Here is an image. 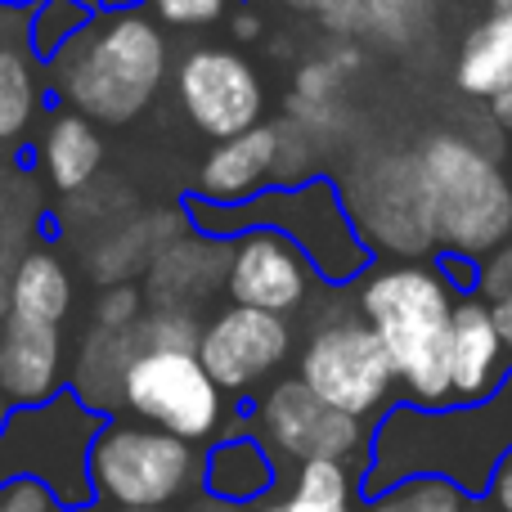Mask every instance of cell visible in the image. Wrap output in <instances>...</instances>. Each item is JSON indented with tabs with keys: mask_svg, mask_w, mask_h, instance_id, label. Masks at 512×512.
Here are the masks:
<instances>
[{
	"mask_svg": "<svg viewBox=\"0 0 512 512\" xmlns=\"http://www.w3.org/2000/svg\"><path fill=\"white\" fill-rule=\"evenodd\" d=\"M248 512H283V499H270V495H265L261 504H252Z\"/></svg>",
	"mask_w": 512,
	"mask_h": 512,
	"instance_id": "40",
	"label": "cell"
},
{
	"mask_svg": "<svg viewBox=\"0 0 512 512\" xmlns=\"http://www.w3.org/2000/svg\"><path fill=\"white\" fill-rule=\"evenodd\" d=\"M283 512H355L351 463H337V459L297 463L292 486L283 495Z\"/></svg>",
	"mask_w": 512,
	"mask_h": 512,
	"instance_id": "25",
	"label": "cell"
},
{
	"mask_svg": "<svg viewBox=\"0 0 512 512\" xmlns=\"http://www.w3.org/2000/svg\"><path fill=\"white\" fill-rule=\"evenodd\" d=\"M189 221L212 239L225 234H243V230H279L283 239H292L306 261L315 265V274L324 283H351L369 270V248L360 243L351 216H346L342 189L333 180H301V185H270L256 198L239 207H216L203 198H189Z\"/></svg>",
	"mask_w": 512,
	"mask_h": 512,
	"instance_id": "4",
	"label": "cell"
},
{
	"mask_svg": "<svg viewBox=\"0 0 512 512\" xmlns=\"http://www.w3.org/2000/svg\"><path fill=\"white\" fill-rule=\"evenodd\" d=\"M486 104H490V108H486L490 122H495L504 135H512V81H508L504 90H495V95H490Z\"/></svg>",
	"mask_w": 512,
	"mask_h": 512,
	"instance_id": "36",
	"label": "cell"
},
{
	"mask_svg": "<svg viewBox=\"0 0 512 512\" xmlns=\"http://www.w3.org/2000/svg\"><path fill=\"white\" fill-rule=\"evenodd\" d=\"M342 203H346L355 234H360V243L369 248V256L387 252L396 261H414V256H427L436 248L432 198H427L418 153L373 158L342 189Z\"/></svg>",
	"mask_w": 512,
	"mask_h": 512,
	"instance_id": "9",
	"label": "cell"
},
{
	"mask_svg": "<svg viewBox=\"0 0 512 512\" xmlns=\"http://www.w3.org/2000/svg\"><path fill=\"white\" fill-rule=\"evenodd\" d=\"M54 495L32 477H18L0 486V512H54Z\"/></svg>",
	"mask_w": 512,
	"mask_h": 512,
	"instance_id": "33",
	"label": "cell"
},
{
	"mask_svg": "<svg viewBox=\"0 0 512 512\" xmlns=\"http://www.w3.org/2000/svg\"><path fill=\"white\" fill-rule=\"evenodd\" d=\"M423 18H427V0H364L355 32L387 45H405L409 36H418Z\"/></svg>",
	"mask_w": 512,
	"mask_h": 512,
	"instance_id": "27",
	"label": "cell"
},
{
	"mask_svg": "<svg viewBox=\"0 0 512 512\" xmlns=\"http://www.w3.org/2000/svg\"><path fill=\"white\" fill-rule=\"evenodd\" d=\"M468 495L445 477H405L387 490H373L364 512H463Z\"/></svg>",
	"mask_w": 512,
	"mask_h": 512,
	"instance_id": "26",
	"label": "cell"
},
{
	"mask_svg": "<svg viewBox=\"0 0 512 512\" xmlns=\"http://www.w3.org/2000/svg\"><path fill=\"white\" fill-rule=\"evenodd\" d=\"M63 391V337L54 324H27L9 315L0 324V400L36 409Z\"/></svg>",
	"mask_w": 512,
	"mask_h": 512,
	"instance_id": "16",
	"label": "cell"
},
{
	"mask_svg": "<svg viewBox=\"0 0 512 512\" xmlns=\"http://www.w3.org/2000/svg\"><path fill=\"white\" fill-rule=\"evenodd\" d=\"M68 5L86 9V14H99V9H104V5H108V0H68Z\"/></svg>",
	"mask_w": 512,
	"mask_h": 512,
	"instance_id": "41",
	"label": "cell"
},
{
	"mask_svg": "<svg viewBox=\"0 0 512 512\" xmlns=\"http://www.w3.org/2000/svg\"><path fill=\"white\" fill-rule=\"evenodd\" d=\"M72 512H104V508H95V504H86V508H72Z\"/></svg>",
	"mask_w": 512,
	"mask_h": 512,
	"instance_id": "43",
	"label": "cell"
},
{
	"mask_svg": "<svg viewBox=\"0 0 512 512\" xmlns=\"http://www.w3.org/2000/svg\"><path fill=\"white\" fill-rule=\"evenodd\" d=\"M176 95L185 117L212 140L252 131L265 113V86L256 68L239 50H221V45H203L180 59Z\"/></svg>",
	"mask_w": 512,
	"mask_h": 512,
	"instance_id": "12",
	"label": "cell"
},
{
	"mask_svg": "<svg viewBox=\"0 0 512 512\" xmlns=\"http://www.w3.org/2000/svg\"><path fill=\"white\" fill-rule=\"evenodd\" d=\"M194 512H239V508H234V504H221V499H212V495H207V499H203V504H198Z\"/></svg>",
	"mask_w": 512,
	"mask_h": 512,
	"instance_id": "39",
	"label": "cell"
},
{
	"mask_svg": "<svg viewBox=\"0 0 512 512\" xmlns=\"http://www.w3.org/2000/svg\"><path fill=\"white\" fill-rule=\"evenodd\" d=\"M297 378L324 405L342 409L360 423L382 414L391 387H396V369H391L378 333L360 319V310H328L310 324L297 360Z\"/></svg>",
	"mask_w": 512,
	"mask_h": 512,
	"instance_id": "8",
	"label": "cell"
},
{
	"mask_svg": "<svg viewBox=\"0 0 512 512\" xmlns=\"http://www.w3.org/2000/svg\"><path fill=\"white\" fill-rule=\"evenodd\" d=\"M508 373L512 360L499 342L495 319H490V301L477 292L459 297L450 319V405L490 400L504 387Z\"/></svg>",
	"mask_w": 512,
	"mask_h": 512,
	"instance_id": "15",
	"label": "cell"
},
{
	"mask_svg": "<svg viewBox=\"0 0 512 512\" xmlns=\"http://www.w3.org/2000/svg\"><path fill=\"white\" fill-rule=\"evenodd\" d=\"M472 292L486 301H499L512 292V234L477 261V283H472Z\"/></svg>",
	"mask_w": 512,
	"mask_h": 512,
	"instance_id": "31",
	"label": "cell"
},
{
	"mask_svg": "<svg viewBox=\"0 0 512 512\" xmlns=\"http://www.w3.org/2000/svg\"><path fill=\"white\" fill-rule=\"evenodd\" d=\"M41 167L59 194H81L104 167V140L81 113H59L41 140Z\"/></svg>",
	"mask_w": 512,
	"mask_h": 512,
	"instance_id": "22",
	"label": "cell"
},
{
	"mask_svg": "<svg viewBox=\"0 0 512 512\" xmlns=\"http://www.w3.org/2000/svg\"><path fill=\"white\" fill-rule=\"evenodd\" d=\"M292 355V324L270 310L230 306L203 324L198 333V360L212 373L221 391H252L283 369Z\"/></svg>",
	"mask_w": 512,
	"mask_h": 512,
	"instance_id": "13",
	"label": "cell"
},
{
	"mask_svg": "<svg viewBox=\"0 0 512 512\" xmlns=\"http://www.w3.org/2000/svg\"><path fill=\"white\" fill-rule=\"evenodd\" d=\"M432 198L436 248L481 261L512 234V176L499 153L481 149L463 131H436L418 149Z\"/></svg>",
	"mask_w": 512,
	"mask_h": 512,
	"instance_id": "5",
	"label": "cell"
},
{
	"mask_svg": "<svg viewBox=\"0 0 512 512\" xmlns=\"http://www.w3.org/2000/svg\"><path fill=\"white\" fill-rule=\"evenodd\" d=\"M153 14L171 27H207L225 14L230 0H149Z\"/></svg>",
	"mask_w": 512,
	"mask_h": 512,
	"instance_id": "32",
	"label": "cell"
},
{
	"mask_svg": "<svg viewBox=\"0 0 512 512\" xmlns=\"http://www.w3.org/2000/svg\"><path fill=\"white\" fill-rule=\"evenodd\" d=\"M459 288L436 261H382L355 279V310L378 333L409 405H450V319Z\"/></svg>",
	"mask_w": 512,
	"mask_h": 512,
	"instance_id": "2",
	"label": "cell"
},
{
	"mask_svg": "<svg viewBox=\"0 0 512 512\" xmlns=\"http://www.w3.org/2000/svg\"><path fill=\"white\" fill-rule=\"evenodd\" d=\"M454 81L472 99H490L512 81V5L495 9L468 32L459 63H454Z\"/></svg>",
	"mask_w": 512,
	"mask_h": 512,
	"instance_id": "24",
	"label": "cell"
},
{
	"mask_svg": "<svg viewBox=\"0 0 512 512\" xmlns=\"http://www.w3.org/2000/svg\"><path fill=\"white\" fill-rule=\"evenodd\" d=\"M274 481H279V463H274V454L256 441V432L252 436H225V441H216L212 454L203 459V486H207V495L221 499V504L252 508L270 495Z\"/></svg>",
	"mask_w": 512,
	"mask_h": 512,
	"instance_id": "19",
	"label": "cell"
},
{
	"mask_svg": "<svg viewBox=\"0 0 512 512\" xmlns=\"http://www.w3.org/2000/svg\"><path fill=\"white\" fill-rule=\"evenodd\" d=\"M490 319H495L499 342H504V351L512 360V292H508V297H499V301H490Z\"/></svg>",
	"mask_w": 512,
	"mask_h": 512,
	"instance_id": "37",
	"label": "cell"
},
{
	"mask_svg": "<svg viewBox=\"0 0 512 512\" xmlns=\"http://www.w3.org/2000/svg\"><path fill=\"white\" fill-rule=\"evenodd\" d=\"M279 162V126H252L243 135L216 140V149L207 153L203 171H198V198L216 207H239L256 198L261 189H270L265 180L274 176Z\"/></svg>",
	"mask_w": 512,
	"mask_h": 512,
	"instance_id": "17",
	"label": "cell"
},
{
	"mask_svg": "<svg viewBox=\"0 0 512 512\" xmlns=\"http://www.w3.org/2000/svg\"><path fill=\"white\" fill-rule=\"evenodd\" d=\"M234 36H239V41H252V36H261V18H256L252 9L234 14Z\"/></svg>",
	"mask_w": 512,
	"mask_h": 512,
	"instance_id": "38",
	"label": "cell"
},
{
	"mask_svg": "<svg viewBox=\"0 0 512 512\" xmlns=\"http://www.w3.org/2000/svg\"><path fill=\"white\" fill-rule=\"evenodd\" d=\"M27 45H32V9L0 5V144L18 140L41 104Z\"/></svg>",
	"mask_w": 512,
	"mask_h": 512,
	"instance_id": "18",
	"label": "cell"
},
{
	"mask_svg": "<svg viewBox=\"0 0 512 512\" xmlns=\"http://www.w3.org/2000/svg\"><path fill=\"white\" fill-rule=\"evenodd\" d=\"M99 427L104 423L95 409H86L68 391H59L36 409H14L0 427V486L32 477L50 490L63 512L95 504L86 459Z\"/></svg>",
	"mask_w": 512,
	"mask_h": 512,
	"instance_id": "6",
	"label": "cell"
},
{
	"mask_svg": "<svg viewBox=\"0 0 512 512\" xmlns=\"http://www.w3.org/2000/svg\"><path fill=\"white\" fill-rule=\"evenodd\" d=\"M0 405H5V400H0ZM0 427H5V409H0Z\"/></svg>",
	"mask_w": 512,
	"mask_h": 512,
	"instance_id": "46",
	"label": "cell"
},
{
	"mask_svg": "<svg viewBox=\"0 0 512 512\" xmlns=\"http://www.w3.org/2000/svg\"><path fill=\"white\" fill-rule=\"evenodd\" d=\"M256 441H261L274 459L351 463L355 454H364L369 436H364L360 418L324 405L301 378H283L265 391L261 409H256Z\"/></svg>",
	"mask_w": 512,
	"mask_h": 512,
	"instance_id": "11",
	"label": "cell"
},
{
	"mask_svg": "<svg viewBox=\"0 0 512 512\" xmlns=\"http://www.w3.org/2000/svg\"><path fill=\"white\" fill-rule=\"evenodd\" d=\"M310 283H315V265L292 239L279 230H243L230 239L225 256V292L234 306L270 310V315L288 319L310 301Z\"/></svg>",
	"mask_w": 512,
	"mask_h": 512,
	"instance_id": "14",
	"label": "cell"
},
{
	"mask_svg": "<svg viewBox=\"0 0 512 512\" xmlns=\"http://www.w3.org/2000/svg\"><path fill=\"white\" fill-rule=\"evenodd\" d=\"M144 297L135 283H108L95 297V328H135L140 324Z\"/></svg>",
	"mask_w": 512,
	"mask_h": 512,
	"instance_id": "30",
	"label": "cell"
},
{
	"mask_svg": "<svg viewBox=\"0 0 512 512\" xmlns=\"http://www.w3.org/2000/svg\"><path fill=\"white\" fill-rule=\"evenodd\" d=\"M86 477L95 499L117 512L131 508H167L189 495L203 463L194 445L149 423H104L90 441Z\"/></svg>",
	"mask_w": 512,
	"mask_h": 512,
	"instance_id": "7",
	"label": "cell"
},
{
	"mask_svg": "<svg viewBox=\"0 0 512 512\" xmlns=\"http://www.w3.org/2000/svg\"><path fill=\"white\" fill-rule=\"evenodd\" d=\"M463 512H495L490 504H463Z\"/></svg>",
	"mask_w": 512,
	"mask_h": 512,
	"instance_id": "42",
	"label": "cell"
},
{
	"mask_svg": "<svg viewBox=\"0 0 512 512\" xmlns=\"http://www.w3.org/2000/svg\"><path fill=\"white\" fill-rule=\"evenodd\" d=\"M512 5V0H495V9H508Z\"/></svg>",
	"mask_w": 512,
	"mask_h": 512,
	"instance_id": "45",
	"label": "cell"
},
{
	"mask_svg": "<svg viewBox=\"0 0 512 512\" xmlns=\"http://www.w3.org/2000/svg\"><path fill=\"white\" fill-rule=\"evenodd\" d=\"M86 23H90L86 9L68 5V0H41V5L32 9V50L54 59Z\"/></svg>",
	"mask_w": 512,
	"mask_h": 512,
	"instance_id": "28",
	"label": "cell"
},
{
	"mask_svg": "<svg viewBox=\"0 0 512 512\" xmlns=\"http://www.w3.org/2000/svg\"><path fill=\"white\" fill-rule=\"evenodd\" d=\"M512 450V373L477 405H396L369 441L364 490H387L405 477H445L463 495H486L499 459Z\"/></svg>",
	"mask_w": 512,
	"mask_h": 512,
	"instance_id": "1",
	"label": "cell"
},
{
	"mask_svg": "<svg viewBox=\"0 0 512 512\" xmlns=\"http://www.w3.org/2000/svg\"><path fill=\"white\" fill-rule=\"evenodd\" d=\"M140 333L135 328H95L81 346L77 373H72V396L86 409H113L122 405V378L131 360L140 355Z\"/></svg>",
	"mask_w": 512,
	"mask_h": 512,
	"instance_id": "20",
	"label": "cell"
},
{
	"mask_svg": "<svg viewBox=\"0 0 512 512\" xmlns=\"http://www.w3.org/2000/svg\"><path fill=\"white\" fill-rule=\"evenodd\" d=\"M225 256L230 248L221 243H167L153 256V297L158 306H176V310H189V301L207 297L216 279L225 283Z\"/></svg>",
	"mask_w": 512,
	"mask_h": 512,
	"instance_id": "23",
	"label": "cell"
},
{
	"mask_svg": "<svg viewBox=\"0 0 512 512\" xmlns=\"http://www.w3.org/2000/svg\"><path fill=\"white\" fill-rule=\"evenodd\" d=\"M72 310V279L68 265L54 252L32 248L14 261L9 274V315L27 319V324H63V315Z\"/></svg>",
	"mask_w": 512,
	"mask_h": 512,
	"instance_id": "21",
	"label": "cell"
},
{
	"mask_svg": "<svg viewBox=\"0 0 512 512\" xmlns=\"http://www.w3.org/2000/svg\"><path fill=\"white\" fill-rule=\"evenodd\" d=\"M486 495H490V508H495V512H512V450L499 459V468H495V477H490Z\"/></svg>",
	"mask_w": 512,
	"mask_h": 512,
	"instance_id": "35",
	"label": "cell"
},
{
	"mask_svg": "<svg viewBox=\"0 0 512 512\" xmlns=\"http://www.w3.org/2000/svg\"><path fill=\"white\" fill-rule=\"evenodd\" d=\"M131 512H171V508H131Z\"/></svg>",
	"mask_w": 512,
	"mask_h": 512,
	"instance_id": "44",
	"label": "cell"
},
{
	"mask_svg": "<svg viewBox=\"0 0 512 512\" xmlns=\"http://www.w3.org/2000/svg\"><path fill=\"white\" fill-rule=\"evenodd\" d=\"M122 405L140 423L180 441H212L225 423V391L203 369L198 351H140L122 378Z\"/></svg>",
	"mask_w": 512,
	"mask_h": 512,
	"instance_id": "10",
	"label": "cell"
},
{
	"mask_svg": "<svg viewBox=\"0 0 512 512\" xmlns=\"http://www.w3.org/2000/svg\"><path fill=\"white\" fill-rule=\"evenodd\" d=\"M301 9H310V14H319L333 32L342 36H355V18H360V5L364 0H297Z\"/></svg>",
	"mask_w": 512,
	"mask_h": 512,
	"instance_id": "34",
	"label": "cell"
},
{
	"mask_svg": "<svg viewBox=\"0 0 512 512\" xmlns=\"http://www.w3.org/2000/svg\"><path fill=\"white\" fill-rule=\"evenodd\" d=\"M140 333V346L144 351H198V319L189 310H176V306H158L149 319L135 324Z\"/></svg>",
	"mask_w": 512,
	"mask_h": 512,
	"instance_id": "29",
	"label": "cell"
},
{
	"mask_svg": "<svg viewBox=\"0 0 512 512\" xmlns=\"http://www.w3.org/2000/svg\"><path fill=\"white\" fill-rule=\"evenodd\" d=\"M54 90L72 113L104 126H126L158 99L167 81V41L158 23L135 9L90 18L54 54Z\"/></svg>",
	"mask_w": 512,
	"mask_h": 512,
	"instance_id": "3",
	"label": "cell"
}]
</instances>
